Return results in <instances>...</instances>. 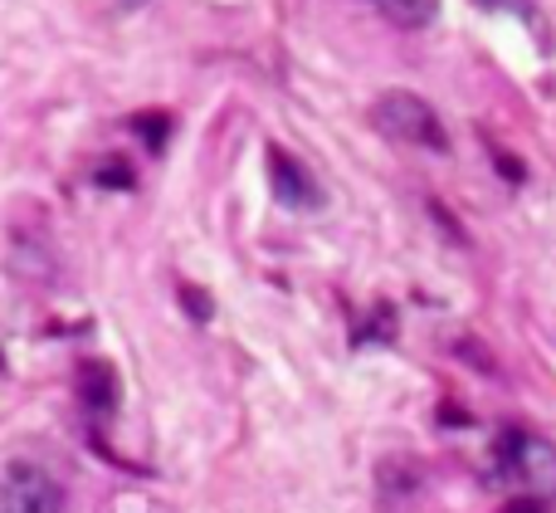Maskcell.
Here are the masks:
<instances>
[{
    "label": "cell",
    "instance_id": "8992f818",
    "mask_svg": "<svg viewBox=\"0 0 556 513\" xmlns=\"http://www.w3.org/2000/svg\"><path fill=\"white\" fill-rule=\"evenodd\" d=\"M381 5L386 20H395V25L415 29V25H430L434 10H440V0H376Z\"/></svg>",
    "mask_w": 556,
    "mask_h": 513
},
{
    "label": "cell",
    "instance_id": "52a82bcc",
    "mask_svg": "<svg viewBox=\"0 0 556 513\" xmlns=\"http://www.w3.org/2000/svg\"><path fill=\"white\" fill-rule=\"evenodd\" d=\"M127 127H132V133L142 137V142L152 147V152H162V142H166V127H172V123H166V113H137Z\"/></svg>",
    "mask_w": 556,
    "mask_h": 513
},
{
    "label": "cell",
    "instance_id": "277c9868",
    "mask_svg": "<svg viewBox=\"0 0 556 513\" xmlns=\"http://www.w3.org/2000/svg\"><path fill=\"white\" fill-rule=\"evenodd\" d=\"M269 176H274V196L283 205H317V186L307 176V166H298L283 147H269Z\"/></svg>",
    "mask_w": 556,
    "mask_h": 513
},
{
    "label": "cell",
    "instance_id": "7a4b0ae2",
    "mask_svg": "<svg viewBox=\"0 0 556 513\" xmlns=\"http://www.w3.org/2000/svg\"><path fill=\"white\" fill-rule=\"evenodd\" d=\"M498 465L508 479H518L532 499H556V446L542 436H528V430H508L498 440Z\"/></svg>",
    "mask_w": 556,
    "mask_h": 513
},
{
    "label": "cell",
    "instance_id": "ba28073f",
    "mask_svg": "<svg viewBox=\"0 0 556 513\" xmlns=\"http://www.w3.org/2000/svg\"><path fill=\"white\" fill-rule=\"evenodd\" d=\"M181 303H186V309H191L195 313V318H211V299H205V293L201 289H195V284H181Z\"/></svg>",
    "mask_w": 556,
    "mask_h": 513
},
{
    "label": "cell",
    "instance_id": "9c48e42d",
    "mask_svg": "<svg viewBox=\"0 0 556 513\" xmlns=\"http://www.w3.org/2000/svg\"><path fill=\"white\" fill-rule=\"evenodd\" d=\"M503 513H547V504L542 499H518V504H508Z\"/></svg>",
    "mask_w": 556,
    "mask_h": 513
},
{
    "label": "cell",
    "instance_id": "3957f363",
    "mask_svg": "<svg viewBox=\"0 0 556 513\" xmlns=\"http://www.w3.org/2000/svg\"><path fill=\"white\" fill-rule=\"evenodd\" d=\"M0 513H64V489L49 470L15 460L0 470Z\"/></svg>",
    "mask_w": 556,
    "mask_h": 513
},
{
    "label": "cell",
    "instance_id": "6da1fadb",
    "mask_svg": "<svg viewBox=\"0 0 556 513\" xmlns=\"http://www.w3.org/2000/svg\"><path fill=\"white\" fill-rule=\"evenodd\" d=\"M376 127L391 133L395 142L430 147V152H444V147H450L440 113H434L420 93H405V88H391V93L376 98Z\"/></svg>",
    "mask_w": 556,
    "mask_h": 513
},
{
    "label": "cell",
    "instance_id": "5b68a950",
    "mask_svg": "<svg viewBox=\"0 0 556 513\" xmlns=\"http://www.w3.org/2000/svg\"><path fill=\"white\" fill-rule=\"evenodd\" d=\"M74 391H78V401H84L88 411H108V406L117 401V377H113V367H108V362H78Z\"/></svg>",
    "mask_w": 556,
    "mask_h": 513
}]
</instances>
